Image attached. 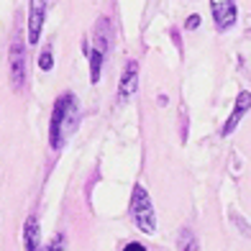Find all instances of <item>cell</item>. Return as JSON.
I'll return each mask as SVG.
<instances>
[{"instance_id":"cell-1","label":"cell","mask_w":251,"mask_h":251,"mask_svg":"<svg viewBox=\"0 0 251 251\" xmlns=\"http://www.w3.org/2000/svg\"><path fill=\"white\" fill-rule=\"evenodd\" d=\"M79 123V110H77V102L72 93H64L59 100L54 102V110H51V126H49V144L51 149H62L64 144V136L72 133Z\"/></svg>"},{"instance_id":"cell-2","label":"cell","mask_w":251,"mask_h":251,"mask_svg":"<svg viewBox=\"0 0 251 251\" xmlns=\"http://www.w3.org/2000/svg\"><path fill=\"white\" fill-rule=\"evenodd\" d=\"M131 221L133 226L139 228L141 233H154L156 231V213H154V205L146 187L136 185L133 187V195H131Z\"/></svg>"},{"instance_id":"cell-3","label":"cell","mask_w":251,"mask_h":251,"mask_svg":"<svg viewBox=\"0 0 251 251\" xmlns=\"http://www.w3.org/2000/svg\"><path fill=\"white\" fill-rule=\"evenodd\" d=\"M8 72H10V85H13V90H21L26 85V47H24V39L21 36H13V41H10Z\"/></svg>"},{"instance_id":"cell-4","label":"cell","mask_w":251,"mask_h":251,"mask_svg":"<svg viewBox=\"0 0 251 251\" xmlns=\"http://www.w3.org/2000/svg\"><path fill=\"white\" fill-rule=\"evenodd\" d=\"M44 16H47V0H31L28 3V44H39L41 28H44Z\"/></svg>"},{"instance_id":"cell-5","label":"cell","mask_w":251,"mask_h":251,"mask_svg":"<svg viewBox=\"0 0 251 251\" xmlns=\"http://www.w3.org/2000/svg\"><path fill=\"white\" fill-rule=\"evenodd\" d=\"M210 10H213V21L215 28L226 31L236 24V3L233 0H210Z\"/></svg>"},{"instance_id":"cell-6","label":"cell","mask_w":251,"mask_h":251,"mask_svg":"<svg viewBox=\"0 0 251 251\" xmlns=\"http://www.w3.org/2000/svg\"><path fill=\"white\" fill-rule=\"evenodd\" d=\"M136 90H139V62L131 59L128 64H126V75L121 77V82H118V98H121V102L131 100L136 95Z\"/></svg>"},{"instance_id":"cell-7","label":"cell","mask_w":251,"mask_h":251,"mask_svg":"<svg viewBox=\"0 0 251 251\" xmlns=\"http://www.w3.org/2000/svg\"><path fill=\"white\" fill-rule=\"evenodd\" d=\"M249 108H251V93H244L236 98V105H233V110H231V116H228V121L223 123V128H221V133L223 136H228V133H233V128L238 123H241V118L249 113Z\"/></svg>"},{"instance_id":"cell-8","label":"cell","mask_w":251,"mask_h":251,"mask_svg":"<svg viewBox=\"0 0 251 251\" xmlns=\"http://www.w3.org/2000/svg\"><path fill=\"white\" fill-rule=\"evenodd\" d=\"M24 251H41V226L36 215H28L24 223Z\"/></svg>"},{"instance_id":"cell-9","label":"cell","mask_w":251,"mask_h":251,"mask_svg":"<svg viewBox=\"0 0 251 251\" xmlns=\"http://www.w3.org/2000/svg\"><path fill=\"white\" fill-rule=\"evenodd\" d=\"M179 251H200V241L190 228H182L179 231Z\"/></svg>"},{"instance_id":"cell-10","label":"cell","mask_w":251,"mask_h":251,"mask_svg":"<svg viewBox=\"0 0 251 251\" xmlns=\"http://www.w3.org/2000/svg\"><path fill=\"white\" fill-rule=\"evenodd\" d=\"M51 67H54V56H51V49L47 47V49L41 51V56H39V70L41 72H49Z\"/></svg>"},{"instance_id":"cell-11","label":"cell","mask_w":251,"mask_h":251,"mask_svg":"<svg viewBox=\"0 0 251 251\" xmlns=\"http://www.w3.org/2000/svg\"><path fill=\"white\" fill-rule=\"evenodd\" d=\"M231 215H233V221H236V226L241 228V231H244V233H246V236L251 238V228H249V223H246V221H244V218H241V215H238V213H231Z\"/></svg>"},{"instance_id":"cell-12","label":"cell","mask_w":251,"mask_h":251,"mask_svg":"<svg viewBox=\"0 0 251 251\" xmlns=\"http://www.w3.org/2000/svg\"><path fill=\"white\" fill-rule=\"evenodd\" d=\"M44 251H64V238H62V236H56L54 241H51L47 249H44Z\"/></svg>"},{"instance_id":"cell-13","label":"cell","mask_w":251,"mask_h":251,"mask_svg":"<svg viewBox=\"0 0 251 251\" xmlns=\"http://www.w3.org/2000/svg\"><path fill=\"white\" fill-rule=\"evenodd\" d=\"M198 26H200V16H190V18L185 21V28H187V31H195Z\"/></svg>"},{"instance_id":"cell-14","label":"cell","mask_w":251,"mask_h":251,"mask_svg":"<svg viewBox=\"0 0 251 251\" xmlns=\"http://www.w3.org/2000/svg\"><path fill=\"white\" fill-rule=\"evenodd\" d=\"M123 251H146V246H141V244H128Z\"/></svg>"},{"instance_id":"cell-15","label":"cell","mask_w":251,"mask_h":251,"mask_svg":"<svg viewBox=\"0 0 251 251\" xmlns=\"http://www.w3.org/2000/svg\"><path fill=\"white\" fill-rule=\"evenodd\" d=\"M156 102H159V105L164 108V105H167V95H159V98H156Z\"/></svg>"}]
</instances>
